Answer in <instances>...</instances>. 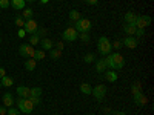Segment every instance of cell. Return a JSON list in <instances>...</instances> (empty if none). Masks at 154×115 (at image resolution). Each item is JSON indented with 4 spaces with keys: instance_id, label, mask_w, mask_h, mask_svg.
Returning <instances> with one entry per match:
<instances>
[{
    "instance_id": "cell-42",
    "label": "cell",
    "mask_w": 154,
    "mask_h": 115,
    "mask_svg": "<svg viewBox=\"0 0 154 115\" xmlns=\"http://www.w3.org/2000/svg\"><path fill=\"white\" fill-rule=\"evenodd\" d=\"M56 46H57L56 49H59V51H62V49H63V43H62V42H59V43H57Z\"/></svg>"
},
{
    "instance_id": "cell-8",
    "label": "cell",
    "mask_w": 154,
    "mask_h": 115,
    "mask_svg": "<svg viewBox=\"0 0 154 115\" xmlns=\"http://www.w3.org/2000/svg\"><path fill=\"white\" fill-rule=\"evenodd\" d=\"M34 48L31 46V45H22L20 48H19V54L22 55V57H28V58H32V55H34Z\"/></svg>"
},
{
    "instance_id": "cell-18",
    "label": "cell",
    "mask_w": 154,
    "mask_h": 115,
    "mask_svg": "<svg viewBox=\"0 0 154 115\" xmlns=\"http://www.w3.org/2000/svg\"><path fill=\"white\" fill-rule=\"evenodd\" d=\"M11 2V6L14 9H25V0H9Z\"/></svg>"
},
{
    "instance_id": "cell-40",
    "label": "cell",
    "mask_w": 154,
    "mask_h": 115,
    "mask_svg": "<svg viewBox=\"0 0 154 115\" xmlns=\"http://www.w3.org/2000/svg\"><path fill=\"white\" fill-rule=\"evenodd\" d=\"M5 75H6V71H5L3 68H0V80H2L3 77H5Z\"/></svg>"
},
{
    "instance_id": "cell-10",
    "label": "cell",
    "mask_w": 154,
    "mask_h": 115,
    "mask_svg": "<svg viewBox=\"0 0 154 115\" xmlns=\"http://www.w3.org/2000/svg\"><path fill=\"white\" fill-rule=\"evenodd\" d=\"M123 43V46H126V48H130V49H134L136 46H137V38L134 37V35H128L125 40L122 42Z\"/></svg>"
},
{
    "instance_id": "cell-1",
    "label": "cell",
    "mask_w": 154,
    "mask_h": 115,
    "mask_svg": "<svg viewBox=\"0 0 154 115\" xmlns=\"http://www.w3.org/2000/svg\"><path fill=\"white\" fill-rule=\"evenodd\" d=\"M105 63H106V68H111L112 71H117V69H122L123 65H125V58L119 54H108V58H103Z\"/></svg>"
},
{
    "instance_id": "cell-30",
    "label": "cell",
    "mask_w": 154,
    "mask_h": 115,
    "mask_svg": "<svg viewBox=\"0 0 154 115\" xmlns=\"http://www.w3.org/2000/svg\"><path fill=\"white\" fill-rule=\"evenodd\" d=\"M79 38H80L82 42L88 43V42H89V34H88V32H79Z\"/></svg>"
},
{
    "instance_id": "cell-44",
    "label": "cell",
    "mask_w": 154,
    "mask_h": 115,
    "mask_svg": "<svg viewBox=\"0 0 154 115\" xmlns=\"http://www.w3.org/2000/svg\"><path fill=\"white\" fill-rule=\"evenodd\" d=\"M112 115H126V114H125V112H114Z\"/></svg>"
},
{
    "instance_id": "cell-14",
    "label": "cell",
    "mask_w": 154,
    "mask_h": 115,
    "mask_svg": "<svg viewBox=\"0 0 154 115\" xmlns=\"http://www.w3.org/2000/svg\"><path fill=\"white\" fill-rule=\"evenodd\" d=\"M3 105H5V108H12V105H14V98H12V95L9 92L3 94Z\"/></svg>"
},
{
    "instance_id": "cell-13",
    "label": "cell",
    "mask_w": 154,
    "mask_h": 115,
    "mask_svg": "<svg viewBox=\"0 0 154 115\" xmlns=\"http://www.w3.org/2000/svg\"><path fill=\"white\" fill-rule=\"evenodd\" d=\"M17 95L22 98H29V87L26 86H19L17 87Z\"/></svg>"
},
{
    "instance_id": "cell-19",
    "label": "cell",
    "mask_w": 154,
    "mask_h": 115,
    "mask_svg": "<svg viewBox=\"0 0 154 115\" xmlns=\"http://www.w3.org/2000/svg\"><path fill=\"white\" fill-rule=\"evenodd\" d=\"M105 78H106L109 83H114V81H117L119 77H117V74H116L114 71H106V72H105Z\"/></svg>"
},
{
    "instance_id": "cell-20",
    "label": "cell",
    "mask_w": 154,
    "mask_h": 115,
    "mask_svg": "<svg viewBox=\"0 0 154 115\" xmlns=\"http://www.w3.org/2000/svg\"><path fill=\"white\" fill-rule=\"evenodd\" d=\"M68 16H69V20H71V22H74V23H75L77 20H79V19H82V16H80V12L77 11V9H71Z\"/></svg>"
},
{
    "instance_id": "cell-32",
    "label": "cell",
    "mask_w": 154,
    "mask_h": 115,
    "mask_svg": "<svg viewBox=\"0 0 154 115\" xmlns=\"http://www.w3.org/2000/svg\"><path fill=\"white\" fill-rule=\"evenodd\" d=\"M34 34H37L38 37H45V35L48 34V29H45V28H38V29H37Z\"/></svg>"
},
{
    "instance_id": "cell-41",
    "label": "cell",
    "mask_w": 154,
    "mask_h": 115,
    "mask_svg": "<svg viewBox=\"0 0 154 115\" xmlns=\"http://www.w3.org/2000/svg\"><path fill=\"white\" fill-rule=\"evenodd\" d=\"M85 2H86L88 5H96V3L99 2V0H85Z\"/></svg>"
},
{
    "instance_id": "cell-4",
    "label": "cell",
    "mask_w": 154,
    "mask_h": 115,
    "mask_svg": "<svg viewBox=\"0 0 154 115\" xmlns=\"http://www.w3.org/2000/svg\"><path fill=\"white\" fill-rule=\"evenodd\" d=\"M74 29L77 32H89L91 31V20L88 19H79L74 23Z\"/></svg>"
},
{
    "instance_id": "cell-15",
    "label": "cell",
    "mask_w": 154,
    "mask_h": 115,
    "mask_svg": "<svg viewBox=\"0 0 154 115\" xmlns=\"http://www.w3.org/2000/svg\"><path fill=\"white\" fill-rule=\"evenodd\" d=\"M136 19H137V14H134L133 11H128L125 14V22L130 23V25H134L136 23Z\"/></svg>"
},
{
    "instance_id": "cell-24",
    "label": "cell",
    "mask_w": 154,
    "mask_h": 115,
    "mask_svg": "<svg viewBox=\"0 0 154 115\" xmlns=\"http://www.w3.org/2000/svg\"><path fill=\"white\" fill-rule=\"evenodd\" d=\"M49 57L53 58V60H59V58L62 57V51H59V49H51V51H49Z\"/></svg>"
},
{
    "instance_id": "cell-46",
    "label": "cell",
    "mask_w": 154,
    "mask_h": 115,
    "mask_svg": "<svg viewBox=\"0 0 154 115\" xmlns=\"http://www.w3.org/2000/svg\"><path fill=\"white\" fill-rule=\"evenodd\" d=\"M25 2H34V0H25Z\"/></svg>"
},
{
    "instance_id": "cell-5",
    "label": "cell",
    "mask_w": 154,
    "mask_h": 115,
    "mask_svg": "<svg viewBox=\"0 0 154 115\" xmlns=\"http://www.w3.org/2000/svg\"><path fill=\"white\" fill-rule=\"evenodd\" d=\"M62 38H63V40H66V42H75L77 38H79V32L74 29V26H69V28H66L65 31H63Z\"/></svg>"
},
{
    "instance_id": "cell-12",
    "label": "cell",
    "mask_w": 154,
    "mask_h": 115,
    "mask_svg": "<svg viewBox=\"0 0 154 115\" xmlns=\"http://www.w3.org/2000/svg\"><path fill=\"white\" fill-rule=\"evenodd\" d=\"M53 40H49V38H42V40H40V48L43 49V51H51V49H53Z\"/></svg>"
},
{
    "instance_id": "cell-35",
    "label": "cell",
    "mask_w": 154,
    "mask_h": 115,
    "mask_svg": "<svg viewBox=\"0 0 154 115\" xmlns=\"http://www.w3.org/2000/svg\"><path fill=\"white\" fill-rule=\"evenodd\" d=\"M9 5H11L9 0H0V8H2V9H6Z\"/></svg>"
},
{
    "instance_id": "cell-39",
    "label": "cell",
    "mask_w": 154,
    "mask_h": 115,
    "mask_svg": "<svg viewBox=\"0 0 154 115\" xmlns=\"http://www.w3.org/2000/svg\"><path fill=\"white\" fill-rule=\"evenodd\" d=\"M143 34H145V29H137V31H136V34H134V35H137V37H142V35H143Z\"/></svg>"
},
{
    "instance_id": "cell-21",
    "label": "cell",
    "mask_w": 154,
    "mask_h": 115,
    "mask_svg": "<svg viewBox=\"0 0 154 115\" xmlns=\"http://www.w3.org/2000/svg\"><path fill=\"white\" fill-rule=\"evenodd\" d=\"M35 66H37V61L34 58H28L26 61H25V68H26L28 71H34Z\"/></svg>"
},
{
    "instance_id": "cell-31",
    "label": "cell",
    "mask_w": 154,
    "mask_h": 115,
    "mask_svg": "<svg viewBox=\"0 0 154 115\" xmlns=\"http://www.w3.org/2000/svg\"><path fill=\"white\" fill-rule=\"evenodd\" d=\"M83 61H85V63H93V61H94V54H91V52L86 54V55L83 57Z\"/></svg>"
},
{
    "instance_id": "cell-48",
    "label": "cell",
    "mask_w": 154,
    "mask_h": 115,
    "mask_svg": "<svg viewBox=\"0 0 154 115\" xmlns=\"http://www.w3.org/2000/svg\"><path fill=\"white\" fill-rule=\"evenodd\" d=\"M60 2H62V0H60Z\"/></svg>"
},
{
    "instance_id": "cell-9",
    "label": "cell",
    "mask_w": 154,
    "mask_h": 115,
    "mask_svg": "<svg viewBox=\"0 0 154 115\" xmlns=\"http://www.w3.org/2000/svg\"><path fill=\"white\" fill-rule=\"evenodd\" d=\"M23 29L26 31V34H34L37 29H38V25L34 19H29V20H25V26Z\"/></svg>"
},
{
    "instance_id": "cell-43",
    "label": "cell",
    "mask_w": 154,
    "mask_h": 115,
    "mask_svg": "<svg viewBox=\"0 0 154 115\" xmlns=\"http://www.w3.org/2000/svg\"><path fill=\"white\" fill-rule=\"evenodd\" d=\"M8 111H6V108H0V115H5Z\"/></svg>"
},
{
    "instance_id": "cell-3",
    "label": "cell",
    "mask_w": 154,
    "mask_h": 115,
    "mask_svg": "<svg viewBox=\"0 0 154 115\" xmlns=\"http://www.w3.org/2000/svg\"><path fill=\"white\" fill-rule=\"evenodd\" d=\"M97 49H99V52L102 54V55H108L109 52H111V42L108 40V37H100L99 38V45H97Z\"/></svg>"
},
{
    "instance_id": "cell-26",
    "label": "cell",
    "mask_w": 154,
    "mask_h": 115,
    "mask_svg": "<svg viewBox=\"0 0 154 115\" xmlns=\"http://www.w3.org/2000/svg\"><path fill=\"white\" fill-rule=\"evenodd\" d=\"M22 17H23L25 20L32 19V9H31V8H25V9H23V12H22Z\"/></svg>"
},
{
    "instance_id": "cell-7",
    "label": "cell",
    "mask_w": 154,
    "mask_h": 115,
    "mask_svg": "<svg viewBox=\"0 0 154 115\" xmlns=\"http://www.w3.org/2000/svg\"><path fill=\"white\" fill-rule=\"evenodd\" d=\"M134 25H136L137 29H145L146 26H149V25H151V17L149 16H137Z\"/></svg>"
},
{
    "instance_id": "cell-16",
    "label": "cell",
    "mask_w": 154,
    "mask_h": 115,
    "mask_svg": "<svg viewBox=\"0 0 154 115\" xmlns=\"http://www.w3.org/2000/svg\"><path fill=\"white\" fill-rule=\"evenodd\" d=\"M123 31L128 34V35H134L137 28H136V25H130V23H125L123 25Z\"/></svg>"
},
{
    "instance_id": "cell-37",
    "label": "cell",
    "mask_w": 154,
    "mask_h": 115,
    "mask_svg": "<svg viewBox=\"0 0 154 115\" xmlns=\"http://www.w3.org/2000/svg\"><path fill=\"white\" fill-rule=\"evenodd\" d=\"M29 100L32 101V105H34V106L40 103V98H37V97H29Z\"/></svg>"
},
{
    "instance_id": "cell-36",
    "label": "cell",
    "mask_w": 154,
    "mask_h": 115,
    "mask_svg": "<svg viewBox=\"0 0 154 115\" xmlns=\"http://www.w3.org/2000/svg\"><path fill=\"white\" fill-rule=\"evenodd\" d=\"M122 46H123V43L120 40H116L114 43H111V48H114V49H120Z\"/></svg>"
},
{
    "instance_id": "cell-22",
    "label": "cell",
    "mask_w": 154,
    "mask_h": 115,
    "mask_svg": "<svg viewBox=\"0 0 154 115\" xmlns=\"http://www.w3.org/2000/svg\"><path fill=\"white\" fill-rule=\"evenodd\" d=\"M46 55H45V51L43 49H38V51H34V55H32V58L35 60V61H40V60H43Z\"/></svg>"
},
{
    "instance_id": "cell-34",
    "label": "cell",
    "mask_w": 154,
    "mask_h": 115,
    "mask_svg": "<svg viewBox=\"0 0 154 115\" xmlns=\"http://www.w3.org/2000/svg\"><path fill=\"white\" fill-rule=\"evenodd\" d=\"M16 25H17L19 28H23V26H25V19H23V17H17V19H16Z\"/></svg>"
},
{
    "instance_id": "cell-25",
    "label": "cell",
    "mask_w": 154,
    "mask_h": 115,
    "mask_svg": "<svg viewBox=\"0 0 154 115\" xmlns=\"http://www.w3.org/2000/svg\"><path fill=\"white\" fill-rule=\"evenodd\" d=\"M131 92H133V95L140 94V92H142V84H140L139 81H136V83L133 84V87H131Z\"/></svg>"
},
{
    "instance_id": "cell-29",
    "label": "cell",
    "mask_w": 154,
    "mask_h": 115,
    "mask_svg": "<svg viewBox=\"0 0 154 115\" xmlns=\"http://www.w3.org/2000/svg\"><path fill=\"white\" fill-rule=\"evenodd\" d=\"M0 83H2V86H5V87H9V86H12V78L11 77H3L2 80H0Z\"/></svg>"
},
{
    "instance_id": "cell-11",
    "label": "cell",
    "mask_w": 154,
    "mask_h": 115,
    "mask_svg": "<svg viewBox=\"0 0 154 115\" xmlns=\"http://www.w3.org/2000/svg\"><path fill=\"white\" fill-rule=\"evenodd\" d=\"M133 97H134L136 105H139V106H145L148 103V98H146V95H143V92H140L137 95H133Z\"/></svg>"
},
{
    "instance_id": "cell-27",
    "label": "cell",
    "mask_w": 154,
    "mask_h": 115,
    "mask_svg": "<svg viewBox=\"0 0 154 115\" xmlns=\"http://www.w3.org/2000/svg\"><path fill=\"white\" fill-rule=\"evenodd\" d=\"M40 95H42V89H40V87H32V89H29V97L40 98Z\"/></svg>"
},
{
    "instance_id": "cell-17",
    "label": "cell",
    "mask_w": 154,
    "mask_h": 115,
    "mask_svg": "<svg viewBox=\"0 0 154 115\" xmlns=\"http://www.w3.org/2000/svg\"><path fill=\"white\" fill-rule=\"evenodd\" d=\"M96 71L97 72H105L106 71V63H105L103 58H100V60L96 61Z\"/></svg>"
},
{
    "instance_id": "cell-38",
    "label": "cell",
    "mask_w": 154,
    "mask_h": 115,
    "mask_svg": "<svg viewBox=\"0 0 154 115\" xmlns=\"http://www.w3.org/2000/svg\"><path fill=\"white\" fill-rule=\"evenodd\" d=\"M17 35H19L20 38H23L25 35H26V31H25L23 28H20V29H19V32H17Z\"/></svg>"
},
{
    "instance_id": "cell-47",
    "label": "cell",
    "mask_w": 154,
    "mask_h": 115,
    "mask_svg": "<svg viewBox=\"0 0 154 115\" xmlns=\"http://www.w3.org/2000/svg\"><path fill=\"white\" fill-rule=\"evenodd\" d=\"M0 87H2V83H0Z\"/></svg>"
},
{
    "instance_id": "cell-6",
    "label": "cell",
    "mask_w": 154,
    "mask_h": 115,
    "mask_svg": "<svg viewBox=\"0 0 154 115\" xmlns=\"http://www.w3.org/2000/svg\"><path fill=\"white\" fill-rule=\"evenodd\" d=\"M91 94H93V97L97 100V101H102L105 98V95H106V87H105V84H97L94 89H91Z\"/></svg>"
},
{
    "instance_id": "cell-33",
    "label": "cell",
    "mask_w": 154,
    "mask_h": 115,
    "mask_svg": "<svg viewBox=\"0 0 154 115\" xmlns=\"http://www.w3.org/2000/svg\"><path fill=\"white\" fill-rule=\"evenodd\" d=\"M6 115H20V111H19V109H16V108H8Z\"/></svg>"
},
{
    "instance_id": "cell-45",
    "label": "cell",
    "mask_w": 154,
    "mask_h": 115,
    "mask_svg": "<svg viewBox=\"0 0 154 115\" xmlns=\"http://www.w3.org/2000/svg\"><path fill=\"white\" fill-rule=\"evenodd\" d=\"M40 2H42V3H48V2H49V0H40Z\"/></svg>"
},
{
    "instance_id": "cell-2",
    "label": "cell",
    "mask_w": 154,
    "mask_h": 115,
    "mask_svg": "<svg viewBox=\"0 0 154 115\" xmlns=\"http://www.w3.org/2000/svg\"><path fill=\"white\" fill-rule=\"evenodd\" d=\"M17 108H19V111H22L23 114H31V112L34 111L32 101H31L29 98H22V97H19V100H17Z\"/></svg>"
},
{
    "instance_id": "cell-23",
    "label": "cell",
    "mask_w": 154,
    "mask_h": 115,
    "mask_svg": "<svg viewBox=\"0 0 154 115\" xmlns=\"http://www.w3.org/2000/svg\"><path fill=\"white\" fill-rule=\"evenodd\" d=\"M91 89H93V87L89 86L88 83H82V84H80V92L85 94V95H91Z\"/></svg>"
},
{
    "instance_id": "cell-28",
    "label": "cell",
    "mask_w": 154,
    "mask_h": 115,
    "mask_svg": "<svg viewBox=\"0 0 154 115\" xmlns=\"http://www.w3.org/2000/svg\"><path fill=\"white\" fill-rule=\"evenodd\" d=\"M40 43V37H38L37 34H31V37H29V45L31 46H35V45H38Z\"/></svg>"
}]
</instances>
